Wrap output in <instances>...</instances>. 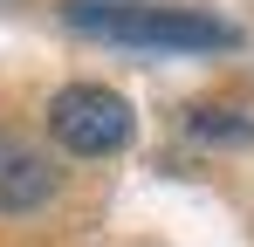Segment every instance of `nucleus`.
<instances>
[{"mask_svg":"<svg viewBox=\"0 0 254 247\" xmlns=\"http://www.w3.org/2000/svg\"><path fill=\"white\" fill-rule=\"evenodd\" d=\"M48 192H55V165L28 137L0 130V213H35Z\"/></svg>","mask_w":254,"mask_h":247,"instance_id":"obj_3","label":"nucleus"},{"mask_svg":"<svg viewBox=\"0 0 254 247\" xmlns=\"http://www.w3.org/2000/svg\"><path fill=\"white\" fill-rule=\"evenodd\" d=\"M69 28L117 48H158V55H199V48H234V21L186 14V7H137V0H69Z\"/></svg>","mask_w":254,"mask_h":247,"instance_id":"obj_1","label":"nucleus"},{"mask_svg":"<svg viewBox=\"0 0 254 247\" xmlns=\"http://www.w3.org/2000/svg\"><path fill=\"white\" fill-rule=\"evenodd\" d=\"M48 130H55V144L76 151V158H110V151L130 144L137 117H130V103L117 89H103V82H69V89L48 96Z\"/></svg>","mask_w":254,"mask_h":247,"instance_id":"obj_2","label":"nucleus"},{"mask_svg":"<svg viewBox=\"0 0 254 247\" xmlns=\"http://www.w3.org/2000/svg\"><path fill=\"white\" fill-rule=\"evenodd\" d=\"M192 130H199V137H254V124L248 117H227V110H199Z\"/></svg>","mask_w":254,"mask_h":247,"instance_id":"obj_4","label":"nucleus"}]
</instances>
